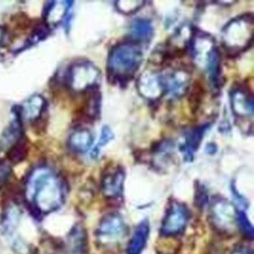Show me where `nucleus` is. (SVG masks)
Masks as SVG:
<instances>
[{
	"label": "nucleus",
	"instance_id": "cd10ccee",
	"mask_svg": "<svg viewBox=\"0 0 254 254\" xmlns=\"http://www.w3.org/2000/svg\"><path fill=\"white\" fill-rule=\"evenodd\" d=\"M231 190H232V193H233L234 200H236V204L238 205V210H240V211L246 210V208L249 207V201H247L245 197H243L242 194H240L239 192L237 191L236 185H234V183H232V185H231Z\"/></svg>",
	"mask_w": 254,
	"mask_h": 254
},
{
	"label": "nucleus",
	"instance_id": "5701e85b",
	"mask_svg": "<svg viewBox=\"0 0 254 254\" xmlns=\"http://www.w3.org/2000/svg\"><path fill=\"white\" fill-rule=\"evenodd\" d=\"M28 155V143L26 139V136L22 139H20L17 144L12 146L9 150L6 152L7 159L12 164H19V163L24 162Z\"/></svg>",
	"mask_w": 254,
	"mask_h": 254
},
{
	"label": "nucleus",
	"instance_id": "ddd939ff",
	"mask_svg": "<svg viewBox=\"0 0 254 254\" xmlns=\"http://www.w3.org/2000/svg\"><path fill=\"white\" fill-rule=\"evenodd\" d=\"M205 70H206L207 81L214 92L219 93L225 83L223 74V64H221V54L217 47H214L205 60Z\"/></svg>",
	"mask_w": 254,
	"mask_h": 254
},
{
	"label": "nucleus",
	"instance_id": "f257e3e1",
	"mask_svg": "<svg viewBox=\"0 0 254 254\" xmlns=\"http://www.w3.org/2000/svg\"><path fill=\"white\" fill-rule=\"evenodd\" d=\"M24 197L32 214L39 219L63 206L66 199V184L51 167L38 165L26 177Z\"/></svg>",
	"mask_w": 254,
	"mask_h": 254
},
{
	"label": "nucleus",
	"instance_id": "7c9ffc66",
	"mask_svg": "<svg viewBox=\"0 0 254 254\" xmlns=\"http://www.w3.org/2000/svg\"><path fill=\"white\" fill-rule=\"evenodd\" d=\"M5 35H6V27L5 26L0 25V48H1V46H2V42H4Z\"/></svg>",
	"mask_w": 254,
	"mask_h": 254
},
{
	"label": "nucleus",
	"instance_id": "dca6fc26",
	"mask_svg": "<svg viewBox=\"0 0 254 254\" xmlns=\"http://www.w3.org/2000/svg\"><path fill=\"white\" fill-rule=\"evenodd\" d=\"M93 143V132L88 128H84V127L74 129L67 139L68 148L75 154H84V152L92 150Z\"/></svg>",
	"mask_w": 254,
	"mask_h": 254
},
{
	"label": "nucleus",
	"instance_id": "9d476101",
	"mask_svg": "<svg viewBox=\"0 0 254 254\" xmlns=\"http://www.w3.org/2000/svg\"><path fill=\"white\" fill-rule=\"evenodd\" d=\"M165 95L171 100H179L185 96L192 83L191 71L187 68H176L170 73L163 74Z\"/></svg>",
	"mask_w": 254,
	"mask_h": 254
},
{
	"label": "nucleus",
	"instance_id": "f03ea898",
	"mask_svg": "<svg viewBox=\"0 0 254 254\" xmlns=\"http://www.w3.org/2000/svg\"><path fill=\"white\" fill-rule=\"evenodd\" d=\"M143 61L142 45L129 39L112 46L107 58V77L109 82L120 87L128 86L135 77Z\"/></svg>",
	"mask_w": 254,
	"mask_h": 254
},
{
	"label": "nucleus",
	"instance_id": "20e7f679",
	"mask_svg": "<svg viewBox=\"0 0 254 254\" xmlns=\"http://www.w3.org/2000/svg\"><path fill=\"white\" fill-rule=\"evenodd\" d=\"M101 70L89 60L71 63L64 73L63 83L71 93L86 94L100 88Z\"/></svg>",
	"mask_w": 254,
	"mask_h": 254
},
{
	"label": "nucleus",
	"instance_id": "f8f14e48",
	"mask_svg": "<svg viewBox=\"0 0 254 254\" xmlns=\"http://www.w3.org/2000/svg\"><path fill=\"white\" fill-rule=\"evenodd\" d=\"M25 137L24 121H22L20 106L12 108V120L0 136V152H7L13 145Z\"/></svg>",
	"mask_w": 254,
	"mask_h": 254
},
{
	"label": "nucleus",
	"instance_id": "6e6552de",
	"mask_svg": "<svg viewBox=\"0 0 254 254\" xmlns=\"http://www.w3.org/2000/svg\"><path fill=\"white\" fill-rule=\"evenodd\" d=\"M189 220H190V211L187 205L176 200L172 201L163 218L161 234L165 238L181 236L187 229Z\"/></svg>",
	"mask_w": 254,
	"mask_h": 254
},
{
	"label": "nucleus",
	"instance_id": "39448f33",
	"mask_svg": "<svg viewBox=\"0 0 254 254\" xmlns=\"http://www.w3.org/2000/svg\"><path fill=\"white\" fill-rule=\"evenodd\" d=\"M230 104L232 114L238 125L252 126L254 102L252 92L246 84L236 83L230 90Z\"/></svg>",
	"mask_w": 254,
	"mask_h": 254
},
{
	"label": "nucleus",
	"instance_id": "0eeeda50",
	"mask_svg": "<svg viewBox=\"0 0 254 254\" xmlns=\"http://www.w3.org/2000/svg\"><path fill=\"white\" fill-rule=\"evenodd\" d=\"M238 208L224 198H216L210 205V220L219 233L231 234L237 227Z\"/></svg>",
	"mask_w": 254,
	"mask_h": 254
},
{
	"label": "nucleus",
	"instance_id": "b1692460",
	"mask_svg": "<svg viewBox=\"0 0 254 254\" xmlns=\"http://www.w3.org/2000/svg\"><path fill=\"white\" fill-rule=\"evenodd\" d=\"M115 138V135H114L112 128L109 126H103L102 129H101V133H100V138L97 144L92 148L90 150V157L93 159L97 158L101 154V150L104 148L106 145H108L113 139Z\"/></svg>",
	"mask_w": 254,
	"mask_h": 254
},
{
	"label": "nucleus",
	"instance_id": "4be33fe9",
	"mask_svg": "<svg viewBox=\"0 0 254 254\" xmlns=\"http://www.w3.org/2000/svg\"><path fill=\"white\" fill-rule=\"evenodd\" d=\"M189 107H190L191 113L193 115H197L198 112L200 110L201 102H203L204 95H205V89L203 83L199 80L194 81L193 83H191L190 89H189Z\"/></svg>",
	"mask_w": 254,
	"mask_h": 254
},
{
	"label": "nucleus",
	"instance_id": "c756f323",
	"mask_svg": "<svg viewBox=\"0 0 254 254\" xmlns=\"http://www.w3.org/2000/svg\"><path fill=\"white\" fill-rule=\"evenodd\" d=\"M231 254H253V252L246 247H238Z\"/></svg>",
	"mask_w": 254,
	"mask_h": 254
},
{
	"label": "nucleus",
	"instance_id": "2f4dec72",
	"mask_svg": "<svg viewBox=\"0 0 254 254\" xmlns=\"http://www.w3.org/2000/svg\"><path fill=\"white\" fill-rule=\"evenodd\" d=\"M0 184H1V183H0Z\"/></svg>",
	"mask_w": 254,
	"mask_h": 254
},
{
	"label": "nucleus",
	"instance_id": "aec40b11",
	"mask_svg": "<svg viewBox=\"0 0 254 254\" xmlns=\"http://www.w3.org/2000/svg\"><path fill=\"white\" fill-rule=\"evenodd\" d=\"M67 244L73 254H86L88 249L87 233L81 224H76L70 230L67 238Z\"/></svg>",
	"mask_w": 254,
	"mask_h": 254
},
{
	"label": "nucleus",
	"instance_id": "4468645a",
	"mask_svg": "<svg viewBox=\"0 0 254 254\" xmlns=\"http://www.w3.org/2000/svg\"><path fill=\"white\" fill-rule=\"evenodd\" d=\"M48 108V102L40 94H34L20 106L22 121H27L31 125H37L42 120Z\"/></svg>",
	"mask_w": 254,
	"mask_h": 254
},
{
	"label": "nucleus",
	"instance_id": "6ab92c4d",
	"mask_svg": "<svg viewBox=\"0 0 254 254\" xmlns=\"http://www.w3.org/2000/svg\"><path fill=\"white\" fill-rule=\"evenodd\" d=\"M149 234H150V224H149L148 219H144L136 226L135 231H133L128 246H127V254H141L145 249L146 243H148Z\"/></svg>",
	"mask_w": 254,
	"mask_h": 254
},
{
	"label": "nucleus",
	"instance_id": "a878e982",
	"mask_svg": "<svg viewBox=\"0 0 254 254\" xmlns=\"http://www.w3.org/2000/svg\"><path fill=\"white\" fill-rule=\"evenodd\" d=\"M123 5H127V6H121L119 4H116V9L119 11L120 13H122V14H126V15H129V14H133V13L138 12L139 9L143 7V5H145V1H135V0H127V1H123Z\"/></svg>",
	"mask_w": 254,
	"mask_h": 254
},
{
	"label": "nucleus",
	"instance_id": "a211bd4d",
	"mask_svg": "<svg viewBox=\"0 0 254 254\" xmlns=\"http://www.w3.org/2000/svg\"><path fill=\"white\" fill-rule=\"evenodd\" d=\"M154 33L155 28L150 19L137 18L130 25L128 39L138 45L148 44L154 37Z\"/></svg>",
	"mask_w": 254,
	"mask_h": 254
},
{
	"label": "nucleus",
	"instance_id": "2eb2a0df",
	"mask_svg": "<svg viewBox=\"0 0 254 254\" xmlns=\"http://www.w3.org/2000/svg\"><path fill=\"white\" fill-rule=\"evenodd\" d=\"M211 123H205L196 128H191L185 135L184 142L181 144V151L187 162H192L194 158V152L199 149L200 143L203 142L204 135Z\"/></svg>",
	"mask_w": 254,
	"mask_h": 254
},
{
	"label": "nucleus",
	"instance_id": "423d86ee",
	"mask_svg": "<svg viewBox=\"0 0 254 254\" xmlns=\"http://www.w3.org/2000/svg\"><path fill=\"white\" fill-rule=\"evenodd\" d=\"M128 233L125 219L120 213L112 212L101 219L96 229V239L103 246H115L125 239Z\"/></svg>",
	"mask_w": 254,
	"mask_h": 254
},
{
	"label": "nucleus",
	"instance_id": "f3484780",
	"mask_svg": "<svg viewBox=\"0 0 254 254\" xmlns=\"http://www.w3.org/2000/svg\"><path fill=\"white\" fill-rule=\"evenodd\" d=\"M84 95H86V101L80 109L81 120L83 122L96 121L101 115V102H102L100 88L89 90Z\"/></svg>",
	"mask_w": 254,
	"mask_h": 254
},
{
	"label": "nucleus",
	"instance_id": "412c9836",
	"mask_svg": "<svg viewBox=\"0 0 254 254\" xmlns=\"http://www.w3.org/2000/svg\"><path fill=\"white\" fill-rule=\"evenodd\" d=\"M21 211L17 204H9L7 207L4 210L1 219L2 230L6 234L13 233L15 227L18 226L19 221H20Z\"/></svg>",
	"mask_w": 254,
	"mask_h": 254
},
{
	"label": "nucleus",
	"instance_id": "bb28decb",
	"mask_svg": "<svg viewBox=\"0 0 254 254\" xmlns=\"http://www.w3.org/2000/svg\"><path fill=\"white\" fill-rule=\"evenodd\" d=\"M194 201H196V205L199 208H204L208 204L207 192H206V190H205V188L203 187V185H201V187H199V188H197Z\"/></svg>",
	"mask_w": 254,
	"mask_h": 254
},
{
	"label": "nucleus",
	"instance_id": "c85d7f7f",
	"mask_svg": "<svg viewBox=\"0 0 254 254\" xmlns=\"http://www.w3.org/2000/svg\"><path fill=\"white\" fill-rule=\"evenodd\" d=\"M218 151V146L216 143H207L206 146H205V152H206L207 155H216Z\"/></svg>",
	"mask_w": 254,
	"mask_h": 254
},
{
	"label": "nucleus",
	"instance_id": "1a4fd4ad",
	"mask_svg": "<svg viewBox=\"0 0 254 254\" xmlns=\"http://www.w3.org/2000/svg\"><path fill=\"white\" fill-rule=\"evenodd\" d=\"M126 171L121 165H107L101 177V190L108 199H119L123 194Z\"/></svg>",
	"mask_w": 254,
	"mask_h": 254
},
{
	"label": "nucleus",
	"instance_id": "393cba45",
	"mask_svg": "<svg viewBox=\"0 0 254 254\" xmlns=\"http://www.w3.org/2000/svg\"><path fill=\"white\" fill-rule=\"evenodd\" d=\"M237 227L240 230V232L243 233V236L246 239L252 240L253 239V226L250 223L249 218H247L246 213L244 211L238 210L237 212Z\"/></svg>",
	"mask_w": 254,
	"mask_h": 254
},
{
	"label": "nucleus",
	"instance_id": "7ed1b4c3",
	"mask_svg": "<svg viewBox=\"0 0 254 254\" xmlns=\"http://www.w3.org/2000/svg\"><path fill=\"white\" fill-rule=\"evenodd\" d=\"M253 15L252 13L237 15L221 29V44L227 55L238 57L252 46Z\"/></svg>",
	"mask_w": 254,
	"mask_h": 254
},
{
	"label": "nucleus",
	"instance_id": "9b49d317",
	"mask_svg": "<svg viewBox=\"0 0 254 254\" xmlns=\"http://www.w3.org/2000/svg\"><path fill=\"white\" fill-rule=\"evenodd\" d=\"M137 90L143 99L149 102H158L165 96L164 79L158 71H145L137 80Z\"/></svg>",
	"mask_w": 254,
	"mask_h": 254
}]
</instances>
